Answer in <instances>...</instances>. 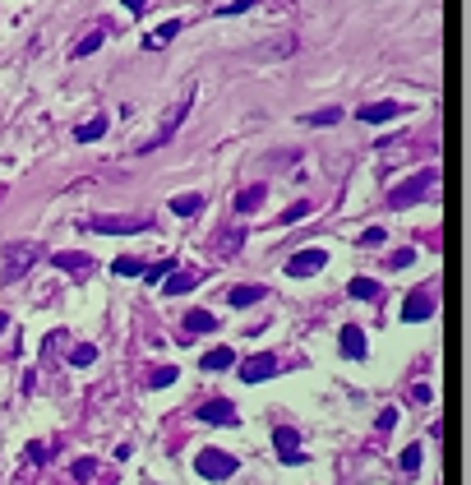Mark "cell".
Listing matches in <instances>:
<instances>
[{"label":"cell","mask_w":471,"mask_h":485,"mask_svg":"<svg viewBox=\"0 0 471 485\" xmlns=\"http://www.w3.org/2000/svg\"><path fill=\"white\" fill-rule=\"evenodd\" d=\"M194 282H199L194 273H171L162 282V291H166V296H185V291H194Z\"/></svg>","instance_id":"obj_18"},{"label":"cell","mask_w":471,"mask_h":485,"mask_svg":"<svg viewBox=\"0 0 471 485\" xmlns=\"http://www.w3.org/2000/svg\"><path fill=\"white\" fill-rule=\"evenodd\" d=\"M199 421H208V425H236L240 416H236V402H227V397H208V402L199 407Z\"/></svg>","instance_id":"obj_9"},{"label":"cell","mask_w":471,"mask_h":485,"mask_svg":"<svg viewBox=\"0 0 471 485\" xmlns=\"http://www.w3.org/2000/svg\"><path fill=\"white\" fill-rule=\"evenodd\" d=\"M102 485H111V481H102Z\"/></svg>","instance_id":"obj_41"},{"label":"cell","mask_w":471,"mask_h":485,"mask_svg":"<svg viewBox=\"0 0 471 485\" xmlns=\"http://www.w3.org/2000/svg\"><path fill=\"white\" fill-rule=\"evenodd\" d=\"M88 231H102V236H139V231H148V218H88Z\"/></svg>","instance_id":"obj_3"},{"label":"cell","mask_w":471,"mask_h":485,"mask_svg":"<svg viewBox=\"0 0 471 485\" xmlns=\"http://www.w3.org/2000/svg\"><path fill=\"white\" fill-rule=\"evenodd\" d=\"M176 33H181V24H162V33H153V37H148V46H157V42H171Z\"/></svg>","instance_id":"obj_28"},{"label":"cell","mask_w":471,"mask_h":485,"mask_svg":"<svg viewBox=\"0 0 471 485\" xmlns=\"http://www.w3.org/2000/svg\"><path fill=\"white\" fill-rule=\"evenodd\" d=\"M56 268H65V273H93V255H83V250H65V255H51Z\"/></svg>","instance_id":"obj_12"},{"label":"cell","mask_w":471,"mask_h":485,"mask_svg":"<svg viewBox=\"0 0 471 485\" xmlns=\"http://www.w3.org/2000/svg\"><path fill=\"white\" fill-rule=\"evenodd\" d=\"M435 180H439L435 171H416L411 180H402V185L388 190V203H392V208H411V203H420L430 190H435Z\"/></svg>","instance_id":"obj_1"},{"label":"cell","mask_w":471,"mask_h":485,"mask_svg":"<svg viewBox=\"0 0 471 485\" xmlns=\"http://www.w3.org/2000/svg\"><path fill=\"white\" fill-rule=\"evenodd\" d=\"M430 315H435V291H411V296L402 300V319H407V324H425Z\"/></svg>","instance_id":"obj_7"},{"label":"cell","mask_w":471,"mask_h":485,"mask_svg":"<svg viewBox=\"0 0 471 485\" xmlns=\"http://www.w3.org/2000/svg\"><path fill=\"white\" fill-rule=\"evenodd\" d=\"M263 199H268V190H263V185H250V190H240V194L231 199V208H236V213H254Z\"/></svg>","instance_id":"obj_14"},{"label":"cell","mask_w":471,"mask_h":485,"mask_svg":"<svg viewBox=\"0 0 471 485\" xmlns=\"http://www.w3.org/2000/svg\"><path fill=\"white\" fill-rule=\"evenodd\" d=\"M273 374H278V356H268V352L240 361V379L245 384H263V379H273Z\"/></svg>","instance_id":"obj_6"},{"label":"cell","mask_w":471,"mask_h":485,"mask_svg":"<svg viewBox=\"0 0 471 485\" xmlns=\"http://www.w3.org/2000/svg\"><path fill=\"white\" fill-rule=\"evenodd\" d=\"M356 116H360L365 125H384V121H392V116H402V106H397V102H365Z\"/></svg>","instance_id":"obj_11"},{"label":"cell","mask_w":471,"mask_h":485,"mask_svg":"<svg viewBox=\"0 0 471 485\" xmlns=\"http://www.w3.org/2000/svg\"><path fill=\"white\" fill-rule=\"evenodd\" d=\"M28 458H33V462H46V444H28Z\"/></svg>","instance_id":"obj_37"},{"label":"cell","mask_w":471,"mask_h":485,"mask_svg":"<svg viewBox=\"0 0 471 485\" xmlns=\"http://www.w3.org/2000/svg\"><path fill=\"white\" fill-rule=\"evenodd\" d=\"M300 218H310V203H291V208L282 213V222H287V227H291V222H300Z\"/></svg>","instance_id":"obj_27"},{"label":"cell","mask_w":471,"mask_h":485,"mask_svg":"<svg viewBox=\"0 0 471 485\" xmlns=\"http://www.w3.org/2000/svg\"><path fill=\"white\" fill-rule=\"evenodd\" d=\"M185 116H190V97H181V102H176L171 111L162 116V125H157V139L148 143V148H157V143H166V139H171V134L181 130V121H185Z\"/></svg>","instance_id":"obj_10"},{"label":"cell","mask_w":471,"mask_h":485,"mask_svg":"<svg viewBox=\"0 0 471 485\" xmlns=\"http://www.w3.org/2000/svg\"><path fill=\"white\" fill-rule=\"evenodd\" d=\"M199 208H203V194H176V199H171V213H176V218H194Z\"/></svg>","instance_id":"obj_16"},{"label":"cell","mask_w":471,"mask_h":485,"mask_svg":"<svg viewBox=\"0 0 471 485\" xmlns=\"http://www.w3.org/2000/svg\"><path fill=\"white\" fill-rule=\"evenodd\" d=\"M323 264H328V255H323V250H300V255L287 259V277H314Z\"/></svg>","instance_id":"obj_8"},{"label":"cell","mask_w":471,"mask_h":485,"mask_svg":"<svg viewBox=\"0 0 471 485\" xmlns=\"http://www.w3.org/2000/svg\"><path fill=\"white\" fill-rule=\"evenodd\" d=\"M213 328H218V319H213L208 310H190V315H185V333H213Z\"/></svg>","instance_id":"obj_15"},{"label":"cell","mask_w":471,"mask_h":485,"mask_svg":"<svg viewBox=\"0 0 471 485\" xmlns=\"http://www.w3.org/2000/svg\"><path fill=\"white\" fill-rule=\"evenodd\" d=\"M93 361H97V347L93 342H78L74 352H70V365H78V370H88Z\"/></svg>","instance_id":"obj_24"},{"label":"cell","mask_w":471,"mask_h":485,"mask_svg":"<svg viewBox=\"0 0 471 485\" xmlns=\"http://www.w3.org/2000/svg\"><path fill=\"white\" fill-rule=\"evenodd\" d=\"M388 264H392V268H411V264H416V250H397Z\"/></svg>","instance_id":"obj_29"},{"label":"cell","mask_w":471,"mask_h":485,"mask_svg":"<svg viewBox=\"0 0 471 485\" xmlns=\"http://www.w3.org/2000/svg\"><path fill=\"white\" fill-rule=\"evenodd\" d=\"M93 471H97V462H93V458H78V462H74V471H70V481H93Z\"/></svg>","instance_id":"obj_26"},{"label":"cell","mask_w":471,"mask_h":485,"mask_svg":"<svg viewBox=\"0 0 471 485\" xmlns=\"http://www.w3.org/2000/svg\"><path fill=\"white\" fill-rule=\"evenodd\" d=\"M153 384H157V388H166V384H176V370H171V365H162V370H157V374H153Z\"/></svg>","instance_id":"obj_33"},{"label":"cell","mask_w":471,"mask_h":485,"mask_svg":"<svg viewBox=\"0 0 471 485\" xmlns=\"http://www.w3.org/2000/svg\"><path fill=\"white\" fill-rule=\"evenodd\" d=\"M342 356H347V361H365V333H360L356 324L342 328Z\"/></svg>","instance_id":"obj_13"},{"label":"cell","mask_w":471,"mask_h":485,"mask_svg":"<svg viewBox=\"0 0 471 485\" xmlns=\"http://www.w3.org/2000/svg\"><path fill=\"white\" fill-rule=\"evenodd\" d=\"M420 462H425V449H420V444H407V449H402V471H420Z\"/></svg>","instance_id":"obj_25"},{"label":"cell","mask_w":471,"mask_h":485,"mask_svg":"<svg viewBox=\"0 0 471 485\" xmlns=\"http://www.w3.org/2000/svg\"><path fill=\"white\" fill-rule=\"evenodd\" d=\"M0 199H5V190H0Z\"/></svg>","instance_id":"obj_40"},{"label":"cell","mask_w":471,"mask_h":485,"mask_svg":"<svg viewBox=\"0 0 471 485\" xmlns=\"http://www.w3.org/2000/svg\"><path fill=\"white\" fill-rule=\"evenodd\" d=\"M171 273H176V259H171V255H166V259H162V264H153V268H143V273H139V277H148V282H157V287H162V282H166V277H171Z\"/></svg>","instance_id":"obj_21"},{"label":"cell","mask_w":471,"mask_h":485,"mask_svg":"<svg viewBox=\"0 0 471 485\" xmlns=\"http://www.w3.org/2000/svg\"><path fill=\"white\" fill-rule=\"evenodd\" d=\"M203 365H208V370H231V365H236V352H231V347H213V352L203 356Z\"/></svg>","instance_id":"obj_19"},{"label":"cell","mask_w":471,"mask_h":485,"mask_svg":"<svg viewBox=\"0 0 471 485\" xmlns=\"http://www.w3.org/2000/svg\"><path fill=\"white\" fill-rule=\"evenodd\" d=\"M37 259H42V250H37L33 240H19V245L5 250V273H9V277H24L28 268L37 264Z\"/></svg>","instance_id":"obj_4"},{"label":"cell","mask_w":471,"mask_h":485,"mask_svg":"<svg viewBox=\"0 0 471 485\" xmlns=\"http://www.w3.org/2000/svg\"><path fill=\"white\" fill-rule=\"evenodd\" d=\"M392 425H397V407H384V412H379V430H392Z\"/></svg>","instance_id":"obj_31"},{"label":"cell","mask_w":471,"mask_h":485,"mask_svg":"<svg viewBox=\"0 0 471 485\" xmlns=\"http://www.w3.org/2000/svg\"><path fill=\"white\" fill-rule=\"evenodd\" d=\"M102 134H106V116H93V121H83V125H78V139H83V143L102 139Z\"/></svg>","instance_id":"obj_22"},{"label":"cell","mask_w":471,"mask_h":485,"mask_svg":"<svg viewBox=\"0 0 471 485\" xmlns=\"http://www.w3.org/2000/svg\"><path fill=\"white\" fill-rule=\"evenodd\" d=\"M360 245H384V227H370L365 236H360Z\"/></svg>","instance_id":"obj_34"},{"label":"cell","mask_w":471,"mask_h":485,"mask_svg":"<svg viewBox=\"0 0 471 485\" xmlns=\"http://www.w3.org/2000/svg\"><path fill=\"white\" fill-rule=\"evenodd\" d=\"M351 296H356V300H379V296H384V287H379L375 277H356V282H351Z\"/></svg>","instance_id":"obj_20"},{"label":"cell","mask_w":471,"mask_h":485,"mask_svg":"<svg viewBox=\"0 0 471 485\" xmlns=\"http://www.w3.org/2000/svg\"><path fill=\"white\" fill-rule=\"evenodd\" d=\"M5 328H9V315H0V333H5Z\"/></svg>","instance_id":"obj_39"},{"label":"cell","mask_w":471,"mask_h":485,"mask_svg":"<svg viewBox=\"0 0 471 485\" xmlns=\"http://www.w3.org/2000/svg\"><path fill=\"white\" fill-rule=\"evenodd\" d=\"M143 5H148V0H125V9H130V14H143Z\"/></svg>","instance_id":"obj_38"},{"label":"cell","mask_w":471,"mask_h":485,"mask_svg":"<svg viewBox=\"0 0 471 485\" xmlns=\"http://www.w3.org/2000/svg\"><path fill=\"white\" fill-rule=\"evenodd\" d=\"M194 467H199L203 481H227V476H236V467H240V462H236L231 453H222V449H199Z\"/></svg>","instance_id":"obj_2"},{"label":"cell","mask_w":471,"mask_h":485,"mask_svg":"<svg viewBox=\"0 0 471 485\" xmlns=\"http://www.w3.org/2000/svg\"><path fill=\"white\" fill-rule=\"evenodd\" d=\"M250 5H254V0H231V5H222V14H245Z\"/></svg>","instance_id":"obj_35"},{"label":"cell","mask_w":471,"mask_h":485,"mask_svg":"<svg viewBox=\"0 0 471 485\" xmlns=\"http://www.w3.org/2000/svg\"><path fill=\"white\" fill-rule=\"evenodd\" d=\"M430 397H435V393H430L425 384H416V388H411V402H430Z\"/></svg>","instance_id":"obj_36"},{"label":"cell","mask_w":471,"mask_h":485,"mask_svg":"<svg viewBox=\"0 0 471 485\" xmlns=\"http://www.w3.org/2000/svg\"><path fill=\"white\" fill-rule=\"evenodd\" d=\"M273 444H278V458H282V467H300L305 462V453H300V434L296 430H273Z\"/></svg>","instance_id":"obj_5"},{"label":"cell","mask_w":471,"mask_h":485,"mask_svg":"<svg viewBox=\"0 0 471 485\" xmlns=\"http://www.w3.org/2000/svg\"><path fill=\"white\" fill-rule=\"evenodd\" d=\"M111 273H116V277H139V273H143V264H139L134 255H121V259L111 264Z\"/></svg>","instance_id":"obj_23"},{"label":"cell","mask_w":471,"mask_h":485,"mask_svg":"<svg viewBox=\"0 0 471 485\" xmlns=\"http://www.w3.org/2000/svg\"><path fill=\"white\" fill-rule=\"evenodd\" d=\"M97 46H102V33H88L83 42H78V56H88V51H97Z\"/></svg>","instance_id":"obj_32"},{"label":"cell","mask_w":471,"mask_h":485,"mask_svg":"<svg viewBox=\"0 0 471 485\" xmlns=\"http://www.w3.org/2000/svg\"><path fill=\"white\" fill-rule=\"evenodd\" d=\"M227 300H231V310H245V305H254V300H263V287H231Z\"/></svg>","instance_id":"obj_17"},{"label":"cell","mask_w":471,"mask_h":485,"mask_svg":"<svg viewBox=\"0 0 471 485\" xmlns=\"http://www.w3.org/2000/svg\"><path fill=\"white\" fill-rule=\"evenodd\" d=\"M333 121H338V106H323V111L310 116V125H333Z\"/></svg>","instance_id":"obj_30"}]
</instances>
